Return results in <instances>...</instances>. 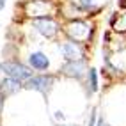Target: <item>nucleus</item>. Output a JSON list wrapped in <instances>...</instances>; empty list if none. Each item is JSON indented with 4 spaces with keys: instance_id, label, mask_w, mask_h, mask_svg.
I'll return each instance as SVG.
<instances>
[{
    "instance_id": "nucleus-1",
    "label": "nucleus",
    "mask_w": 126,
    "mask_h": 126,
    "mask_svg": "<svg viewBox=\"0 0 126 126\" xmlns=\"http://www.w3.org/2000/svg\"><path fill=\"white\" fill-rule=\"evenodd\" d=\"M0 73H4L7 78H13V80H18V82H23V80L32 77V69L29 66H25L21 62H16V61L0 62Z\"/></svg>"
},
{
    "instance_id": "nucleus-2",
    "label": "nucleus",
    "mask_w": 126,
    "mask_h": 126,
    "mask_svg": "<svg viewBox=\"0 0 126 126\" xmlns=\"http://www.w3.org/2000/svg\"><path fill=\"white\" fill-rule=\"evenodd\" d=\"M55 85V78L52 75H39V77H30L25 80V89H32V91H37L41 94H48L50 91L53 89Z\"/></svg>"
},
{
    "instance_id": "nucleus-3",
    "label": "nucleus",
    "mask_w": 126,
    "mask_h": 126,
    "mask_svg": "<svg viewBox=\"0 0 126 126\" xmlns=\"http://www.w3.org/2000/svg\"><path fill=\"white\" fill-rule=\"evenodd\" d=\"M91 32H92V27L85 21H71L66 27V34L69 36L73 43H82V41L89 39Z\"/></svg>"
},
{
    "instance_id": "nucleus-4",
    "label": "nucleus",
    "mask_w": 126,
    "mask_h": 126,
    "mask_svg": "<svg viewBox=\"0 0 126 126\" xmlns=\"http://www.w3.org/2000/svg\"><path fill=\"white\" fill-rule=\"evenodd\" d=\"M32 25L36 27V30L39 32L41 36H45L46 39H52L55 37V34L59 32V25L53 18H50V16H37L34 18Z\"/></svg>"
},
{
    "instance_id": "nucleus-5",
    "label": "nucleus",
    "mask_w": 126,
    "mask_h": 126,
    "mask_svg": "<svg viewBox=\"0 0 126 126\" xmlns=\"http://www.w3.org/2000/svg\"><path fill=\"white\" fill-rule=\"evenodd\" d=\"M62 75H66V77H69V78H82L83 75H85L87 71V66L85 62L82 61V59H78V61H66V64L62 66Z\"/></svg>"
},
{
    "instance_id": "nucleus-6",
    "label": "nucleus",
    "mask_w": 126,
    "mask_h": 126,
    "mask_svg": "<svg viewBox=\"0 0 126 126\" xmlns=\"http://www.w3.org/2000/svg\"><path fill=\"white\" fill-rule=\"evenodd\" d=\"M59 50H61L62 57L66 59V61H78V59H82V48L78 46V43H73V41H68V43H62L61 46H59Z\"/></svg>"
},
{
    "instance_id": "nucleus-7",
    "label": "nucleus",
    "mask_w": 126,
    "mask_h": 126,
    "mask_svg": "<svg viewBox=\"0 0 126 126\" xmlns=\"http://www.w3.org/2000/svg\"><path fill=\"white\" fill-rule=\"evenodd\" d=\"M29 64L32 69H37V71H46L50 68V59L43 53V52H34L29 55Z\"/></svg>"
},
{
    "instance_id": "nucleus-8",
    "label": "nucleus",
    "mask_w": 126,
    "mask_h": 126,
    "mask_svg": "<svg viewBox=\"0 0 126 126\" xmlns=\"http://www.w3.org/2000/svg\"><path fill=\"white\" fill-rule=\"evenodd\" d=\"M21 87H23L21 82L13 80V78H4L2 82H0V96H2V98L13 96V94H16Z\"/></svg>"
},
{
    "instance_id": "nucleus-9",
    "label": "nucleus",
    "mask_w": 126,
    "mask_h": 126,
    "mask_svg": "<svg viewBox=\"0 0 126 126\" xmlns=\"http://www.w3.org/2000/svg\"><path fill=\"white\" fill-rule=\"evenodd\" d=\"M87 83H89V92L91 94L98 91V73H96L94 68H89V71H87Z\"/></svg>"
},
{
    "instance_id": "nucleus-10",
    "label": "nucleus",
    "mask_w": 126,
    "mask_h": 126,
    "mask_svg": "<svg viewBox=\"0 0 126 126\" xmlns=\"http://www.w3.org/2000/svg\"><path fill=\"white\" fill-rule=\"evenodd\" d=\"M115 30H126V14L121 16V18L117 20V23H115Z\"/></svg>"
},
{
    "instance_id": "nucleus-11",
    "label": "nucleus",
    "mask_w": 126,
    "mask_h": 126,
    "mask_svg": "<svg viewBox=\"0 0 126 126\" xmlns=\"http://www.w3.org/2000/svg\"><path fill=\"white\" fill-rule=\"evenodd\" d=\"M82 7H83V9H91V7H94V5H92V0H82Z\"/></svg>"
},
{
    "instance_id": "nucleus-12",
    "label": "nucleus",
    "mask_w": 126,
    "mask_h": 126,
    "mask_svg": "<svg viewBox=\"0 0 126 126\" xmlns=\"http://www.w3.org/2000/svg\"><path fill=\"white\" fill-rule=\"evenodd\" d=\"M87 126H96V112H92V114H91V121H89Z\"/></svg>"
},
{
    "instance_id": "nucleus-13",
    "label": "nucleus",
    "mask_w": 126,
    "mask_h": 126,
    "mask_svg": "<svg viewBox=\"0 0 126 126\" xmlns=\"http://www.w3.org/2000/svg\"><path fill=\"white\" fill-rule=\"evenodd\" d=\"M96 126H108V124H107L103 119H98V121H96Z\"/></svg>"
},
{
    "instance_id": "nucleus-14",
    "label": "nucleus",
    "mask_w": 126,
    "mask_h": 126,
    "mask_svg": "<svg viewBox=\"0 0 126 126\" xmlns=\"http://www.w3.org/2000/svg\"><path fill=\"white\" fill-rule=\"evenodd\" d=\"M4 99H5V98L0 96V115H2V110H4Z\"/></svg>"
},
{
    "instance_id": "nucleus-15",
    "label": "nucleus",
    "mask_w": 126,
    "mask_h": 126,
    "mask_svg": "<svg viewBox=\"0 0 126 126\" xmlns=\"http://www.w3.org/2000/svg\"><path fill=\"white\" fill-rule=\"evenodd\" d=\"M4 7H5V0H0V11H2Z\"/></svg>"
},
{
    "instance_id": "nucleus-16",
    "label": "nucleus",
    "mask_w": 126,
    "mask_h": 126,
    "mask_svg": "<svg viewBox=\"0 0 126 126\" xmlns=\"http://www.w3.org/2000/svg\"><path fill=\"white\" fill-rule=\"evenodd\" d=\"M59 126H77V124H59Z\"/></svg>"
}]
</instances>
